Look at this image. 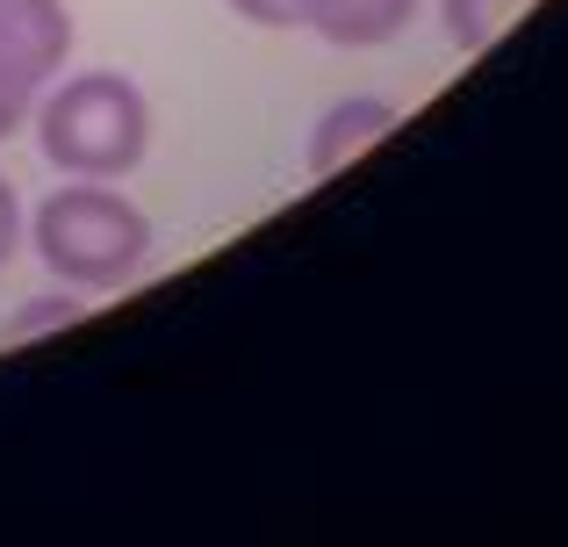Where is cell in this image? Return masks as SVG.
Wrapping results in <instances>:
<instances>
[{"label": "cell", "instance_id": "1", "mask_svg": "<svg viewBox=\"0 0 568 547\" xmlns=\"http://www.w3.org/2000/svg\"><path fill=\"white\" fill-rule=\"evenodd\" d=\"M43 166H58L65 181H123L152 152V101L130 72H58L29 109Z\"/></svg>", "mask_w": 568, "mask_h": 547}, {"label": "cell", "instance_id": "6", "mask_svg": "<svg viewBox=\"0 0 568 547\" xmlns=\"http://www.w3.org/2000/svg\"><path fill=\"white\" fill-rule=\"evenodd\" d=\"M532 8H540V0H439V22L468 58H483V51H497V37Z\"/></svg>", "mask_w": 568, "mask_h": 547}, {"label": "cell", "instance_id": "2", "mask_svg": "<svg viewBox=\"0 0 568 547\" xmlns=\"http://www.w3.org/2000/svg\"><path fill=\"white\" fill-rule=\"evenodd\" d=\"M22 245L43 260V274L65 288H123L152 260V216L109 181H65L29 210Z\"/></svg>", "mask_w": 568, "mask_h": 547}, {"label": "cell", "instance_id": "4", "mask_svg": "<svg viewBox=\"0 0 568 547\" xmlns=\"http://www.w3.org/2000/svg\"><path fill=\"white\" fill-rule=\"evenodd\" d=\"M425 0H295V29L324 37L332 51H382L417 22Z\"/></svg>", "mask_w": 568, "mask_h": 547}, {"label": "cell", "instance_id": "3", "mask_svg": "<svg viewBox=\"0 0 568 547\" xmlns=\"http://www.w3.org/2000/svg\"><path fill=\"white\" fill-rule=\"evenodd\" d=\"M72 65L65 0H0V144L29 130L37 94Z\"/></svg>", "mask_w": 568, "mask_h": 547}, {"label": "cell", "instance_id": "7", "mask_svg": "<svg viewBox=\"0 0 568 547\" xmlns=\"http://www.w3.org/2000/svg\"><path fill=\"white\" fill-rule=\"evenodd\" d=\"M80 317H87V295H37V303H22L8 324H0V338H8V346H22V338L51 332V324H80Z\"/></svg>", "mask_w": 568, "mask_h": 547}, {"label": "cell", "instance_id": "8", "mask_svg": "<svg viewBox=\"0 0 568 547\" xmlns=\"http://www.w3.org/2000/svg\"><path fill=\"white\" fill-rule=\"evenodd\" d=\"M22 231H29V216H22V195H14V181L0 173V267H8V260L22 253Z\"/></svg>", "mask_w": 568, "mask_h": 547}, {"label": "cell", "instance_id": "9", "mask_svg": "<svg viewBox=\"0 0 568 547\" xmlns=\"http://www.w3.org/2000/svg\"><path fill=\"white\" fill-rule=\"evenodd\" d=\"M223 8L252 29H295V0H223Z\"/></svg>", "mask_w": 568, "mask_h": 547}, {"label": "cell", "instance_id": "5", "mask_svg": "<svg viewBox=\"0 0 568 547\" xmlns=\"http://www.w3.org/2000/svg\"><path fill=\"white\" fill-rule=\"evenodd\" d=\"M396 123H403V109H396L388 94H346V101H332V109L310 123V152H303V166L324 181V173L353 166L367 144H382Z\"/></svg>", "mask_w": 568, "mask_h": 547}]
</instances>
